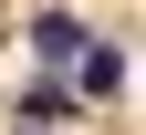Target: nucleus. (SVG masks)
Wrapping results in <instances>:
<instances>
[{
	"mask_svg": "<svg viewBox=\"0 0 146 135\" xmlns=\"http://www.w3.org/2000/svg\"><path fill=\"white\" fill-rule=\"evenodd\" d=\"M73 94H84V104H104V94H125V52H115V42H94L84 63H73Z\"/></svg>",
	"mask_w": 146,
	"mask_h": 135,
	"instance_id": "obj_1",
	"label": "nucleus"
},
{
	"mask_svg": "<svg viewBox=\"0 0 146 135\" xmlns=\"http://www.w3.org/2000/svg\"><path fill=\"white\" fill-rule=\"evenodd\" d=\"M31 52H52V63L84 52V21H73V11H42V21H31Z\"/></svg>",
	"mask_w": 146,
	"mask_h": 135,
	"instance_id": "obj_2",
	"label": "nucleus"
}]
</instances>
